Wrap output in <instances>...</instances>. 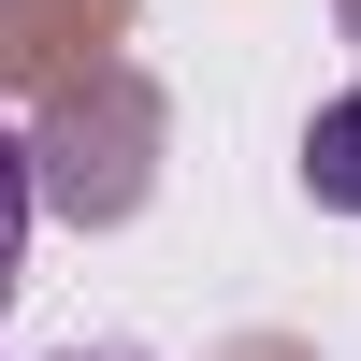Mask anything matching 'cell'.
I'll return each mask as SVG.
<instances>
[{
    "label": "cell",
    "instance_id": "cell-1",
    "mask_svg": "<svg viewBox=\"0 0 361 361\" xmlns=\"http://www.w3.org/2000/svg\"><path fill=\"white\" fill-rule=\"evenodd\" d=\"M304 188L333 202V217H361V87L318 102V130H304Z\"/></svg>",
    "mask_w": 361,
    "mask_h": 361
},
{
    "label": "cell",
    "instance_id": "cell-2",
    "mask_svg": "<svg viewBox=\"0 0 361 361\" xmlns=\"http://www.w3.org/2000/svg\"><path fill=\"white\" fill-rule=\"evenodd\" d=\"M29 202H44L29 188V145L0 130V304H15V260H29Z\"/></svg>",
    "mask_w": 361,
    "mask_h": 361
}]
</instances>
